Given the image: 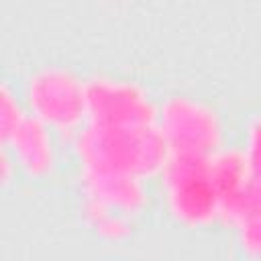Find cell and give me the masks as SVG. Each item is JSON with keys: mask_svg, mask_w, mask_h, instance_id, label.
<instances>
[{"mask_svg": "<svg viewBox=\"0 0 261 261\" xmlns=\"http://www.w3.org/2000/svg\"><path fill=\"white\" fill-rule=\"evenodd\" d=\"M167 188L173 212L190 222L208 220L220 204L212 165L200 155H177L169 167Z\"/></svg>", "mask_w": 261, "mask_h": 261, "instance_id": "cell-1", "label": "cell"}, {"mask_svg": "<svg viewBox=\"0 0 261 261\" xmlns=\"http://www.w3.org/2000/svg\"><path fill=\"white\" fill-rule=\"evenodd\" d=\"M75 80L61 73H47L35 84V100L39 110L51 122L71 124L77 120L80 108H84V92L73 84Z\"/></svg>", "mask_w": 261, "mask_h": 261, "instance_id": "cell-2", "label": "cell"}, {"mask_svg": "<svg viewBox=\"0 0 261 261\" xmlns=\"http://www.w3.org/2000/svg\"><path fill=\"white\" fill-rule=\"evenodd\" d=\"M169 133L177 141V145H186L177 155H200L204 153V145L214 143V122L190 104H175L169 110Z\"/></svg>", "mask_w": 261, "mask_h": 261, "instance_id": "cell-3", "label": "cell"}, {"mask_svg": "<svg viewBox=\"0 0 261 261\" xmlns=\"http://www.w3.org/2000/svg\"><path fill=\"white\" fill-rule=\"evenodd\" d=\"M16 139H18V151L20 157L24 161V165L33 171L45 169L47 161L51 159V149L47 147V139L43 135V128L33 124V122H24L18 126L16 130Z\"/></svg>", "mask_w": 261, "mask_h": 261, "instance_id": "cell-4", "label": "cell"}, {"mask_svg": "<svg viewBox=\"0 0 261 261\" xmlns=\"http://www.w3.org/2000/svg\"><path fill=\"white\" fill-rule=\"evenodd\" d=\"M249 167L253 169L255 179H261V122L253 130V139H251V163H249Z\"/></svg>", "mask_w": 261, "mask_h": 261, "instance_id": "cell-5", "label": "cell"}, {"mask_svg": "<svg viewBox=\"0 0 261 261\" xmlns=\"http://www.w3.org/2000/svg\"><path fill=\"white\" fill-rule=\"evenodd\" d=\"M247 247L261 255V218L251 220V224L247 226Z\"/></svg>", "mask_w": 261, "mask_h": 261, "instance_id": "cell-6", "label": "cell"}]
</instances>
